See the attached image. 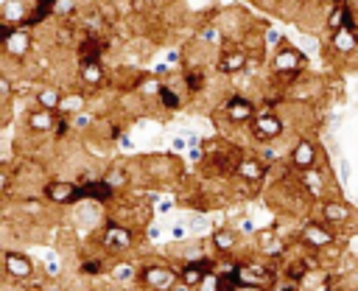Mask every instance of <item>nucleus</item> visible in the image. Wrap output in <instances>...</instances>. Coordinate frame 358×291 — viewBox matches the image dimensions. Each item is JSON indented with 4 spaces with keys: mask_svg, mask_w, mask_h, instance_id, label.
<instances>
[{
    "mask_svg": "<svg viewBox=\"0 0 358 291\" xmlns=\"http://www.w3.org/2000/svg\"><path fill=\"white\" fill-rule=\"evenodd\" d=\"M238 283L257 288V291H271L277 283V269L266 260H241L238 263Z\"/></svg>",
    "mask_w": 358,
    "mask_h": 291,
    "instance_id": "1",
    "label": "nucleus"
},
{
    "mask_svg": "<svg viewBox=\"0 0 358 291\" xmlns=\"http://www.w3.org/2000/svg\"><path fill=\"white\" fill-rule=\"evenodd\" d=\"M302 70H305V53H302L296 45L285 42V45H280V48L271 53V73H274V76L294 78V76H299Z\"/></svg>",
    "mask_w": 358,
    "mask_h": 291,
    "instance_id": "2",
    "label": "nucleus"
},
{
    "mask_svg": "<svg viewBox=\"0 0 358 291\" xmlns=\"http://www.w3.org/2000/svg\"><path fill=\"white\" fill-rule=\"evenodd\" d=\"M134 241H137L134 229L126 227V224H120V221H106V227L101 232V249L106 255H120V252L131 249Z\"/></svg>",
    "mask_w": 358,
    "mask_h": 291,
    "instance_id": "3",
    "label": "nucleus"
},
{
    "mask_svg": "<svg viewBox=\"0 0 358 291\" xmlns=\"http://www.w3.org/2000/svg\"><path fill=\"white\" fill-rule=\"evenodd\" d=\"M145 291H173L179 285V271L165 266V263H151L140 271V280H137Z\"/></svg>",
    "mask_w": 358,
    "mask_h": 291,
    "instance_id": "4",
    "label": "nucleus"
},
{
    "mask_svg": "<svg viewBox=\"0 0 358 291\" xmlns=\"http://www.w3.org/2000/svg\"><path fill=\"white\" fill-rule=\"evenodd\" d=\"M299 243H302V249L322 252V249H327L330 243H336V229L327 227L322 218H319V221L310 218V221H305L302 229H299Z\"/></svg>",
    "mask_w": 358,
    "mask_h": 291,
    "instance_id": "5",
    "label": "nucleus"
},
{
    "mask_svg": "<svg viewBox=\"0 0 358 291\" xmlns=\"http://www.w3.org/2000/svg\"><path fill=\"white\" fill-rule=\"evenodd\" d=\"M249 132H252L255 140L271 143V140H277V137L285 132V120H282L274 109H263V112H257L255 120L249 123Z\"/></svg>",
    "mask_w": 358,
    "mask_h": 291,
    "instance_id": "6",
    "label": "nucleus"
},
{
    "mask_svg": "<svg viewBox=\"0 0 358 291\" xmlns=\"http://www.w3.org/2000/svg\"><path fill=\"white\" fill-rule=\"evenodd\" d=\"M319 143L316 140H310V137H299L294 146H291V151H288V165L296 171V173H302V171H308V168H316L319 165Z\"/></svg>",
    "mask_w": 358,
    "mask_h": 291,
    "instance_id": "7",
    "label": "nucleus"
},
{
    "mask_svg": "<svg viewBox=\"0 0 358 291\" xmlns=\"http://www.w3.org/2000/svg\"><path fill=\"white\" fill-rule=\"evenodd\" d=\"M42 196L50 204H76L81 201V185L67 182V179H50L42 185Z\"/></svg>",
    "mask_w": 358,
    "mask_h": 291,
    "instance_id": "8",
    "label": "nucleus"
},
{
    "mask_svg": "<svg viewBox=\"0 0 358 291\" xmlns=\"http://www.w3.org/2000/svg\"><path fill=\"white\" fill-rule=\"evenodd\" d=\"M255 115H257V109H255V101L249 95H229L224 104V118L232 126H246L255 120Z\"/></svg>",
    "mask_w": 358,
    "mask_h": 291,
    "instance_id": "9",
    "label": "nucleus"
},
{
    "mask_svg": "<svg viewBox=\"0 0 358 291\" xmlns=\"http://www.w3.org/2000/svg\"><path fill=\"white\" fill-rule=\"evenodd\" d=\"M319 215H322V221L327 224V227H333V229H344L350 221H352V210H350V204L344 201V199H324L322 204H319Z\"/></svg>",
    "mask_w": 358,
    "mask_h": 291,
    "instance_id": "10",
    "label": "nucleus"
},
{
    "mask_svg": "<svg viewBox=\"0 0 358 291\" xmlns=\"http://www.w3.org/2000/svg\"><path fill=\"white\" fill-rule=\"evenodd\" d=\"M252 64V53L243 48H224L215 59V70L224 76H238Z\"/></svg>",
    "mask_w": 358,
    "mask_h": 291,
    "instance_id": "11",
    "label": "nucleus"
},
{
    "mask_svg": "<svg viewBox=\"0 0 358 291\" xmlns=\"http://www.w3.org/2000/svg\"><path fill=\"white\" fill-rule=\"evenodd\" d=\"M31 45H34V36H31V31L25 28V25H17L6 39H3V53L8 56V59H17V62H22L28 53H31Z\"/></svg>",
    "mask_w": 358,
    "mask_h": 291,
    "instance_id": "12",
    "label": "nucleus"
},
{
    "mask_svg": "<svg viewBox=\"0 0 358 291\" xmlns=\"http://www.w3.org/2000/svg\"><path fill=\"white\" fill-rule=\"evenodd\" d=\"M3 266H6V277L8 280H31L34 277V260L25 255V252H17V249H6L3 255Z\"/></svg>",
    "mask_w": 358,
    "mask_h": 291,
    "instance_id": "13",
    "label": "nucleus"
},
{
    "mask_svg": "<svg viewBox=\"0 0 358 291\" xmlns=\"http://www.w3.org/2000/svg\"><path fill=\"white\" fill-rule=\"evenodd\" d=\"M266 171H268V165H266L260 157H241V159L235 162V176H238L241 182H246V185L263 182V179H266Z\"/></svg>",
    "mask_w": 358,
    "mask_h": 291,
    "instance_id": "14",
    "label": "nucleus"
},
{
    "mask_svg": "<svg viewBox=\"0 0 358 291\" xmlns=\"http://www.w3.org/2000/svg\"><path fill=\"white\" fill-rule=\"evenodd\" d=\"M299 176V185H302V190L310 196V199H322L324 193H327V173H324V168H308V171H302V173H296ZM324 201V199H322Z\"/></svg>",
    "mask_w": 358,
    "mask_h": 291,
    "instance_id": "15",
    "label": "nucleus"
},
{
    "mask_svg": "<svg viewBox=\"0 0 358 291\" xmlns=\"http://www.w3.org/2000/svg\"><path fill=\"white\" fill-rule=\"evenodd\" d=\"M59 112H50V109H31L28 115H25V129L28 132H34V134H50V132H56V123H59V118H56Z\"/></svg>",
    "mask_w": 358,
    "mask_h": 291,
    "instance_id": "16",
    "label": "nucleus"
},
{
    "mask_svg": "<svg viewBox=\"0 0 358 291\" xmlns=\"http://www.w3.org/2000/svg\"><path fill=\"white\" fill-rule=\"evenodd\" d=\"M330 45H333V50H336V53H341V56L355 53V50H358V25H355V22H350L347 28H341V31L330 34Z\"/></svg>",
    "mask_w": 358,
    "mask_h": 291,
    "instance_id": "17",
    "label": "nucleus"
},
{
    "mask_svg": "<svg viewBox=\"0 0 358 291\" xmlns=\"http://www.w3.org/2000/svg\"><path fill=\"white\" fill-rule=\"evenodd\" d=\"M78 81H81V87L90 90V92L98 90V87H103L106 73H103L101 62H98V59H92V62H81V67H78Z\"/></svg>",
    "mask_w": 358,
    "mask_h": 291,
    "instance_id": "18",
    "label": "nucleus"
},
{
    "mask_svg": "<svg viewBox=\"0 0 358 291\" xmlns=\"http://www.w3.org/2000/svg\"><path fill=\"white\" fill-rule=\"evenodd\" d=\"M238 241H241V232L232 229V227H218V229L210 232V243L218 255H229L238 246Z\"/></svg>",
    "mask_w": 358,
    "mask_h": 291,
    "instance_id": "19",
    "label": "nucleus"
},
{
    "mask_svg": "<svg viewBox=\"0 0 358 291\" xmlns=\"http://www.w3.org/2000/svg\"><path fill=\"white\" fill-rule=\"evenodd\" d=\"M87 109V95L81 92V90H70V92H64L62 95V104H59V115L62 118H76L78 112H84Z\"/></svg>",
    "mask_w": 358,
    "mask_h": 291,
    "instance_id": "20",
    "label": "nucleus"
},
{
    "mask_svg": "<svg viewBox=\"0 0 358 291\" xmlns=\"http://www.w3.org/2000/svg\"><path fill=\"white\" fill-rule=\"evenodd\" d=\"M115 193L117 190L103 179H90L81 185V199H92V201H109V199H115Z\"/></svg>",
    "mask_w": 358,
    "mask_h": 291,
    "instance_id": "21",
    "label": "nucleus"
},
{
    "mask_svg": "<svg viewBox=\"0 0 358 291\" xmlns=\"http://www.w3.org/2000/svg\"><path fill=\"white\" fill-rule=\"evenodd\" d=\"M350 22H355L352 20V11L347 8V6H333V8H327V17H324V28L330 31V34H336V31H341V28H347Z\"/></svg>",
    "mask_w": 358,
    "mask_h": 291,
    "instance_id": "22",
    "label": "nucleus"
},
{
    "mask_svg": "<svg viewBox=\"0 0 358 291\" xmlns=\"http://www.w3.org/2000/svg\"><path fill=\"white\" fill-rule=\"evenodd\" d=\"M257 252H263L266 257H282L285 252V243L280 241L277 232H257Z\"/></svg>",
    "mask_w": 358,
    "mask_h": 291,
    "instance_id": "23",
    "label": "nucleus"
},
{
    "mask_svg": "<svg viewBox=\"0 0 358 291\" xmlns=\"http://www.w3.org/2000/svg\"><path fill=\"white\" fill-rule=\"evenodd\" d=\"M0 11H3V22H8V25H25V20L31 17L28 6L22 0H6Z\"/></svg>",
    "mask_w": 358,
    "mask_h": 291,
    "instance_id": "24",
    "label": "nucleus"
},
{
    "mask_svg": "<svg viewBox=\"0 0 358 291\" xmlns=\"http://www.w3.org/2000/svg\"><path fill=\"white\" fill-rule=\"evenodd\" d=\"M204 238H193V241H182L179 243V257H182V263H199V260H204L207 255H204Z\"/></svg>",
    "mask_w": 358,
    "mask_h": 291,
    "instance_id": "25",
    "label": "nucleus"
},
{
    "mask_svg": "<svg viewBox=\"0 0 358 291\" xmlns=\"http://www.w3.org/2000/svg\"><path fill=\"white\" fill-rule=\"evenodd\" d=\"M62 90H56V87H42L36 95H34V101H36V106L39 109H50V112H59V104H62Z\"/></svg>",
    "mask_w": 358,
    "mask_h": 291,
    "instance_id": "26",
    "label": "nucleus"
},
{
    "mask_svg": "<svg viewBox=\"0 0 358 291\" xmlns=\"http://www.w3.org/2000/svg\"><path fill=\"white\" fill-rule=\"evenodd\" d=\"M112 280L115 283H131V280H140V271H137V266H134V260H117V263H112Z\"/></svg>",
    "mask_w": 358,
    "mask_h": 291,
    "instance_id": "27",
    "label": "nucleus"
},
{
    "mask_svg": "<svg viewBox=\"0 0 358 291\" xmlns=\"http://www.w3.org/2000/svg\"><path fill=\"white\" fill-rule=\"evenodd\" d=\"M103 182H109L115 190H120V187L129 182V168H123V165L109 168V171H106V176H103Z\"/></svg>",
    "mask_w": 358,
    "mask_h": 291,
    "instance_id": "28",
    "label": "nucleus"
},
{
    "mask_svg": "<svg viewBox=\"0 0 358 291\" xmlns=\"http://www.w3.org/2000/svg\"><path fill=\"white\" fill-rule=\"evenodd\" d=\"M157 98H159V104H162L165 109H179V106H182V98H179L168 84H162V87L157 90Z\"/></svg>",
    "mask_w": 358,
    "mask_h": 291,
    "instance_id": "29",
    "label": "nucleus"
},
{
    "mask_svg": "<svg viewBox=\"0 0 358 291\" xmlns=\"http://www.w3.org/2000/svg\"><path fill=\"white\" fill-rule=\"evenodd\" d=\"M196 291H224V280H221V274H218L215 269H213V271H207Z\"/></svg>",
    "mask_w": 358,
    "mask_h": 291,
    "instance_id": "30",
    "label": "nucleus"
},
{
    "mask_svg": "<svg viewBox=\"0 0 358 291\" xmlns=\"http://www.w3.org/2000/svg\"><path fill=\"white\" fill-rule=\"evenodd\" d=\"M185 84H187V90L196 95V92L204 87V73H201V70H187V73H185Z\"/></svg>",
    "mask_w": 358,
    "mask_h": 291,
    "instance_id": "31",
    "label": "nucleus"
},
{
    "mask_svg": "<svg viewBox=\"0 0 358 291\" xmlns=\"http://www.w3.org/2000/svg\"><path fill=\"white\" fill-rule=\"evenodd\" d=\"M187 227H190V235H196V238H201V232H207L210 229V221H207V215H193L190 221H187Z\"/></svg>",
    "mask_w": 358,
    "mask_h": 291,
    "instance_id": "32",
    "label": "nucleus"
},
{
    "mask_svg": "<svg viewBox=\"0 0 358 291\" xmlns=\"http://www.w3.org/2000/svg\"><path fill=\"white\" fill-rule=\"evenodd\" d=\"M263 45H266V48H271V53H274L280 45H285V39H282V34H280L277 28H268V31L263 34Z\"/></svg>",
    "mask_w": 358,
    "mask_h": 291,
    "instance_id": "33",
    "label": "nucleus"
},
{
    "mask_svg": "<svg viewBox=\"0 0 358 291\" xmlns=\"http://www.w3.org/2000/svg\"><path fill=\"white\" fill-rule=\"evenodd\" d=\"M76 14V0H56L53 17H73Z\"/></svg>",
    "mask_w": 358,
    "mask_h": 291,
    "instance_id": "34",
    "label": "nucleus"
},
{
    "mask_svg": "<svg viewBox=\"0 0 358 291\" xmlns=\"http://www.w3.org/2000/svg\"><path fill=\"white\" fill-rule=\"evenodd\" d=\"M92 120H95V118H92V115H87V109H84V112H78L76 118H70V126H73L76 132H81V129H90V126H92Z\"/></svg>",
    "mask_w": 358,
    "mask_h": 291,
    "instance_id": "35",
    "label": "nucleus"
},
{
    "mask_svg": "<svg viewBox=\"0 0 358 291\" xmlns=\"http://www.w3.org/2000/svg\"><path fill=\"white\" fill-rule=\"evenodd\" d=\"M271 291H302V283L288 280V277H277V283L271 285Z\"/></svg>",
    "mask_w": 358,
    "mask_h": 291,
    "instance_id": "36",
    "label": "nucleus"
},
{
    "mask_svg": "<svg viewBox=\"0 0 358 291\" xmlns=\"http://www.w3.org/2000/svg\"><path fill=\"white\" fill-rule=\"evenodd\" d=\"M0 101H3V106L11 104V78H8V76L0 78Z\"/></svg>",
    "mask_w": 358,
    "mask_h": 291,
    "instance_id": "37",
    "label": "nucleus"
},
{
    "mask_svg": "<svg viewBox=\"0 0 358 291\" xmlns=\"http://www.w3.org/2000/svg\"><path fill=\"white\" fill-rule=\"evenodd\" d=\"M187 235H190V227H187V224H173V227H171V238H173V241L182 243V241H187Z\"/></svg>",
    "mask_w": 358,
    "mask_h": 291,
    "instance_id": "38",
    "label": "nucleus"
},
{
    "mask_svg": "<svg viewBox=\"0 0 358 291\" xmlns=\"http://www.w3.org/2000/svg\"><path fill=\"white\" fill-rule=\"evenodd\" d=\"M338 173H341V185L350 182V162L344 157H338Z\"/></svg>",
    "mask_w": 358,
    "mask_h": 291,
    "instance_id": "39",
    "label": "nucleus"
},
{
    "mask_svg": "<svg viewBox=\"0 0 358 291\" xmlns=\"http://www.w3.org/2000/svg\"><path fill=\"white\" fill-rule=\"evenodd\" d=\"M199 39H204V42H218V31H215V28H204V31L199 34Z\"/></svg>",
    "mask_w": 358,
    "mask_h": 291,
    "instance_id": "40",
    "label": "nucleus"
},
{
    "mask_svg": "<svg viewBox=\"0 0 358 291\" xmlns=\"http://www.w3.org/2000/svg\"><path fill=\"white\" fill-rule=\"evenodd\" d=\"M157 210H159V213H168V210H173V199H159Z\"/></svg>",
    "mask_w": 358,
    "mask_h": 291,
    "instance_id": "41",
    "label": "nucleus"
},
{
    "mask_svg": "<svg viewBox=\"0 0 358 291\" xmlns=\"http://www.w3.org/2000/svg\"><path fill=\"white\" fill-rule=\"evenodd\" d=\"M98 269H101V260H92V263H84V266H81V271H92V274H95Z\"/></svg>",
    "mask_w": 358,
    "mask_h": 291,
    "instance_id": "42",
    "label": "nucleus"
},
{
    "mask_svg": "<svg viewBox=\"0 0 358 291\" xmlns=\"http://www.w3.org/2000/svg\"><path fill=\"white\" fill-rule=\"evenodd\" d=\"M176 62H182V56H179L176 50H171V53L165 56V64H176Z\"/></svg>",
    "mask_w": 358,
    "mask_h": 291,
    "instance_id": "43",
    "label": "nucleus"
},
{
    "mask_svg": "<svg viewBox=\"0 0 358 291\" xmlns=\"http://www.w3.org/2000/svg\"><path fill=\"white\" fill-rule=\"evenodd\" d=\"M187 143H190V140H185V137H173V148H179V151L187 148Z\"/></svg>",
    "mask_w": 358,
    "mask_h": 291,
    "instance_id": "44",
    "label": "nucleus"
},
{
    "mask_svg": "<svg viewBox=\"0 0 358 291\" xmlns=\"http://www.w3.org/2000/svg\"><path fill=\"white\" fill-rule=\"evenodd\" d=\"M252 229H255V224H252L249 218H243V221H241V232H252Z\"/></svg>",
    "mask_w": 358,
    "mask_h": 291,
    "instance_id": "45",
    "label": "nucleus"
},
{
    "mask_svg": "<svg viewBox=\"0 0 358 291\" xmlns=\"http://www.w3.org/2000/svg\"><path fill=\"white\" fill-rule=\"evenodd\" d=\"M159 232H162L159 224H157V227H148V238H159Z\"/></svg>",
    "mask_w": 358,
    "mask_h": 291,
    "instance_id": "46",
    "label": "nucleus"
},
{
    "mask_svg": "<svg viewBox=\"0 0 358 291\" xmlns=\"http://www.w3.org/2000/svg\"><path fill=\"white\" fill-rule=\"evenodd\" d=\"M39 291H62V285L59 283H45V288H39Z\"/></svg>",
    "mask_w": 358,
    "mask_h": 291,
    "instance_id": "47",
    "label": "nucleus"
},
{
    "mask_svg": "<svg viewBox=\"0 0 358 291\" xmlns=\"http://www.w3.org/2000/svg\"><path fill=\"white\" fill-rule=\"evenodd\" d=\"M120 146H123V148H131V140H129V134H123V137H120Z\"/></svg>",
    "mask_w": 358,
    "mask_h": 291,
    "instance_id": "48",
    "label": "nucleus"
},
{
    "mask_svg": "<svg viewBox=\"0 0 358 291\" xmlns=\"http://www.w3.org/2000/svg\"><path fill=\"white\" fill-rule=\"evenodd\" d=\"M173 291H196V288H190V285H185V283H179Z\"/></svg>",
    "mask_w": 358,
    "mask_h": 291,
    "instance_id": "49",
    "label": "nucleus"
},
{
    "mask_svg": "<svg viewBox=\"0 0 358 291\" xmlns=\"http://www.w3.org/2000/svg\"><path fill=\"white\" fill-rule=\"evenodd\" d=\"M322 3H324L327 8H333V6H338V0H322Z\"/></svg>",
    "mask_w": 358,
    "mask_h": 291,
    "instance_id": "50",
    "label": "nucleus"
},
{
    "mask_svg": "<svg viewBox=\"0 0 358 291\" xmlns=\"http://www.w3.org/2000/svg\"><path fill=\"white\" fill-rule=\"evenodd\" d=\"M235 291H257V288H249V285H238Z\"/></svg>",
    "mask_w": 358,
    "mask_h": 291,
    "instance_id": "51",
    "label": "nucleus"
},
{
    "mask_svg": "<svg viewBox=\"0 0 358 291\" xmlns=\"http://www.w3.org/2000/svg\"><path fill=\"white\" fill-rule=\"evenodd\" d=\"M327 291H344V288H327Z\"/></svg>",
    "mask_w": 358,
    "mask_h": 291,
    "instance_id": "52",
    "label": "nucleus"
},
{
    "mask_svg": "<svg viewBox=\"0 0 358 291\" xmlns=\"http://www.w3.org/2000/svg\"><path fill=\"white\" fill-rule=\"evenodd\" d=\"M299 3H310V0H299Z\"/></svg>",
    "mask_w": 358,
    "mask_h": 291,
    "instance_id": "53",
    "label": "nucleus"
}]
</instances>
